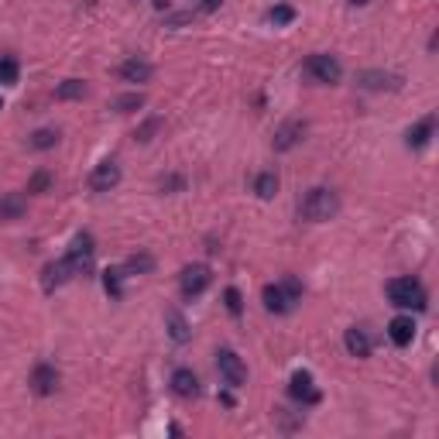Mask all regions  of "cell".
Listing matches in <instances>:
<instances>
[{
  "instance_id": "cell-21",
  "label": "cell",
  "mask_w": 439,
  "mask_h": 439,
  "mask_svg": "<svg viewBox=\"0 0 439 439\" xmlns=\"http://www.w3.org/2000/svg\"><path fill=\"white\" fill-rule=\"evenodd\" d=\"M28 144H31V148H35V151H48V148H55V144H59V134H55V131H48V127H45V131H35V134H31V141H28Z\"/></svg>"
},
{
  "instance_id": "cell-22",
  "label": "cell",
  "mask_w": 439,
  "mask_h": 439,
  "mask_svg": "<svg viewBox=\"0 0 439 439\" xmlns=\"http://www.w3.org/2000/svg\"><path fill=\"white\" fill-rule=\"evenodd\" d=\"M120 278H124V271H120V268H106V271H103V288H106V295H113V299H120V295H124Z\"/></svg>"
},
{
  "instance_id": "cell-8",
  "label": "cell",
  "mask_w": 439,
  "mask_h": 439,
  "mask_svg": "<svg viewBox=\"0 0 439 439\" xmlns=\"http://www.w3.org/2000/svg\"><path fill=\"white\" fill-rule=\"evenodd\" d=\"M120 185V165L117 162H100L93 172H89V189L93 192H110Z\"/></svg>"
},
{
  "instance_id": "cell-15",
  "label": "cell",
  "mask_w": 439,
  "mask_h": 439,
  "mask_svg": "<svg viewBox=\"0 0 439 439\" xmlns=\"http://www.w3.org/2000/svg\"><path fill=\"white\" fill-rule=\"evenodd\" d=\"M24 209H28V196H24V192H7V196H0V223L24 216Z\"/></svg>"
},
{
  "instance_id": "cell-11",
  "label": "cell",
  "mask_w": 439,
  "mask_h": 439,
  "mask_svg": "<svg viewBox=\"0 0 439 439\" xmlns=\"http://www.w3.org/2000/svg\"><path fill=\"white\" fill-rule=\"evenodd\" d=\"M55 388H59V371H55L52 364H38V367L31 371V391L45 398V395H52Z\"/></svg>"
},
{
  "instance_id": "cell-3",
  "label": "cell",
  "mask_w": 439,
  "mask_h": 439,
  "mask_svg": "<svg viewBox=\"0 0 439 439\" xmlns=\"http://www.w3.org/2000/svg\"><path fill=\"white\" fill-rule=\"evenodd\" d=\"M388 299L398 309H426V288L415 278H391L388 281Z\"/></svg>"
},
{
  "instance_id": "cell-28",
  "label": "cell",
  "mask_w": 439,
  "mask_h": 439,
  "mask_svg": "<svg viewBox=\"0 0 439 439\" xmlns=\"http://www.w3.org/2000/svg\"><path fill=\"white\" fill-rule=\"evenodd\" d=\"M268 17H271V24H274V28H281V24H292V21H295V10H292L288 3H278V7H271V14H268Z\"/></svg>"
},
{
  "instance_id": "cell-10",
  "label": "cell",
  "mask_w": 439,
  "mask_h": 439,
  "mask_svg": "<svg viewBox=\"0 0 439 439\" xmlns=\"http://www.w3.org/2000/svg\"><path fill=\"white\" fill-rule=\"evenodd\" d=\"M288 395H292V398H299L302 405H316V402H319V391H316V384H312V374H309V371H295V374H292Z\"/></svg>"
},
{
  "instance_id": "cell-34",
  "label": "cell",
  "mask_w": 439,
  "mask_h": 439,
  "mask_svg": "<svg viewBox=\"0 0 439 439\" xmlns=\"http://www.w3.org/2000/svg\"><path fill=\"white\" fill-rule=\"evenodd\" d=\"M155 7H158V10H165V7H169V0H155Z\"/></svg>"
},
{
  "instance_id": "cell-24",
  "label": "cell",
  "mask_w": 439,
  "mask_h": 439,
  "mask_svg": "<svg viewBox=\"0 0 439 439\" xmlns=\"http://www.w3.org/2000/svg\"><path fill=\"white\" fill-rule=\"evenodd\" d=\"M169 333H172L176 344H185V340H189V323H185L178 312H169Z\"/></svg>"
},
{
  "instance_id": "cell-4",
  "label": "cell",
  "mask_w": 439,
  "mask_h": 439,
  "mask_svg": "<svg viewBox=\"0 0 439 439\" xmlns=\"http://www.w3.org/2000/svg\"><path fill=\"white\" fill-rule=\"evenodd\" d=\"M93 254H96V241H93L89 234H76V241H73L66 261H69V268H73L76 274H86L89 268H93Z\"/></svg>"
},
{
  "instance_id": "cell-18",
  "label": "cell",
  "mask_w": 439,
  "mask_h": 439,
  "mask_svg": "<svg viewBox=\"0 0 439 439\" xmlns=\"http://www.w3.org/2000/svg\"><path fill=\"white\" fill-rule=\"evenodd\" d=\"M433 127H436V120L433 117H426V120H419L412 131H409V148H426L429 144V138H433Z\"/></svg>"
},
{
  "instance_id": "cell-32",
  "label": "cell",
  "mask_w": 439,
  "mask_h": 439,
  "mask_svg": "<svg viewBox=\"0 0 439 439\" xmlns=\"http://www.w3.org/2000/svg\"><path fill=\"white\" fill-rule=\"evenodd\" d=\"M162 189H182V178H178V176L162 178Z\"/></svg>"
},
{
  "instance_id": "cell-14",
  "label": "cell",
  "mask_w": 439,
  "mask_h": 439,
  "mask_svg": "<svg viewBox=\"0 0 439 439\" xmlns=\"http://www.w3.org/2000/svg\"><path fill=\"white\" fill-rule=\"evenodd\" d=\"M155 76V69H151V62H144V59H127L124 66H120V80L124 83H148Z\"/></svg>"
},
{
  "instance_id": "cell-23",
  "label": "cell",
  "mask_w": 439,
  "mask_h": 439,
  "mask_svg": "<svg viewBox=\"0 0 439 439\" xmlns=\"http://www.w3.org/2000/svg\"><path fill=\"white\" fill-rule=\"evenodd\" d=\"M86 93V86H83V80H66L62 86L55 89V100H80Z\"/></svg>"
},
{
  "instance_id": "cell-27",
  "label": "cell",
  "mask_w": 439,
  "mask_h": 439,
  "mask_svg": "<svg viewBox=\"0 0 439 439\" xmlns=\"http://www.w3.org/2000/svg\"><path fill=\"white\" fill-rule=\"evenodd\" d=\"M155 268V258L151 254H134V258H127V271L131 274H148Z\"/></svg>"
},
{
  "instance_id": "cell-20",
  "label": "cell",
  "mask_w": 439,
  "mask_h": 439,
  "mask_svg": "<svg viewBox=\"0 0 439 439\" xmlns=\"http://www.w3.org/2000/svg\"><path fill=\"white\" fill-rule=\"evenodd\" d=\"M254 192H258L261 199H271V196L278 192V176H274V172H261V176L254 178Z\"/></svg>"
},
{
  "instance_id": "cell-5",
  "label": "cell",
  "mask_w": 439,
  "mask_h": 439,
  "mask_svg": "<svg viewBox=\"0 0 439 439\" xmlns=\"http://www.w3.org/2000/svg\"><path fill=\"white\" fill-rule=\"evenodd\" d=\"M302 69H306L316 83H340V76H344V69H340V62H337L333 55H309Z\"/></svg>"
},
{
  "instance_id": "cell-6",
  "label": "cell",
  "mask_w": 439,
  "mask_h": 439,
  "mask_svg": "<svg viewBox=\"0 0 439 439\" xmlns=\"http://www.w3.org/2000/svg\"><path fill=\"white\" fill-rule=\"evenodd\" d=\"M216 367H220V374H223V381H227L230 388H241V384L247 381V367H244V360H241L234 351L216 353Z\"/></svg>"
},
{
  "instance_id": "cell-9",
  "label": "cell",
  "mask_w": 439,
  "mask_h": 439,
  "mask_svg": "<svg viewBox=\"0 0 439 439\" xmlns=\"http://www.w3.org/2000/svg\"><path fill=\"white\" fill-rule=\"evenodd\" d=\"M302 134H306V120H285V124L274 131L271 148H274V151H292V148L302 141Z\"/></svg>"
},
{
  "instance_id": "cell-16",
  "label": "cell",
  "mask_w": 439,
  "mask_h": 439,
  "mask_svg": "<svg viewBox=\"0 0 439 439\" xmlns=\"http://www.w3.org/2000/svg\"><path fill=\"white\" fill-rule=\"evenodd\" d=\"M172 391H176L178 398H196L199 395V377L189 367H178L176 374H172Z\"/></svg>"
},
{
  "instance_id": "cell-36",
  "label": "cell",
  "mask_w": 439,
  "mask_h": 439,
  "mask_svg": "<svg viewBox=\"0 0 439 439\" xmlns=\"http://www.w3.org/2000/svg\"><path fill=\"white\" fill-rule=\"evenodd\" d=\"M0 106H3V100H0Z\"/></svg>"
},
{
  "instance_id": "cell-19",
  "label": "cell",
  "mask_w": 439,
  "mask_h": 439,
  "mask_svg": "<svg viewBox=\"0 0 439 439\" xmlns=\"http://www.w3.org/2000/svg\"><path fill=\"white\" fill-rule=\"evenodd\" d=\"M360 86H367V89L398 86V76H388V73H360Z\"/></svg>"
},
{
  "instance_id": "cell-29",
  "label": "cell",
  "mask_w": 439,
  "mask_h": 439,
  "mask_svg": "<svg viewBox=\"0 0 439 439\" xmlns=\"http://www.w3.org/2000/svg\"><path fill=\"white\" fill-rule=\"evenodd\" d=\"M48 189H52V172H45V169H38L28 178V192H48Z\"/></svg>"
},
{
  "instance_id": "cell-13",
  "label": "cell",
  "mask_w": 439,
  "mask_h": 439,
  "mask_svg": "<svg viewBox=\"0 0 439 439\" xmlns=\"http://www.w3.org/2000/svg\"><path fill=\"white\" fill-rule=\"evenodd\" d=\"M388 337H391L395 347H409V344L415 340V323H412V316H395V319L388 323Z\"/></svg>"
},
{
  "instance_id": "cell-1",
  "label": "cell",
  "mask_w": 439,
  "mask_h": 439,
  "mask_svg": "<svg viewBox=\"0 0 439 439\" xmlns=\"http://www.w3.org/2000/svg\"><path fill=\"white\" fill-rule=\"evenodd\" d=\"M299 213H302V220H309V223H326V220H333V216L340 213V199H337L333 189L316 185V189H309L306 199L299 203Z\"/></svg>"
},
{
  "instance_id": "cell-26",
  "label": "cell",
  "mask_w": 439,
  "mask_h": 439,
  "mask_svg": "<svg viewBox=\"0 0 439 439\" xmlns=\"http://www.w3.org/2000/svg\"><path fill=\"white\" fill-rule=\"evenodd\" d=\"M158 131H162V117H148V120H144V124L134 131V138H138L141 144H148V141H151Z\"/></svg>"
},
{
  "instance_id": "cell-17",
  "label": "cell",
  "mask_w": 439,
  "mask_h": 439,
  "mask_svg": "<svg viewBox=\"0 0 439 439\" xmlns=\"http://www.w3.org/2000/svg\"><path fill=\"white\" fill-rule=\"evenodd\" d=\"M344 344H347V351H351V357H371V340H367V333L364 330H347V337H344Z\"/></svg>"
},
{
  "instance_id": "cell-25",
  "label": "cell",
  "mask_w": 439,
  "mask_h": 439,
  "mask_svg": "<svg viewBox=\"0 0 439 439\" xmlns=\"http://www.w3.org/2000/svg\"><path fill=\"white\" fill-rule=\"evenodd\" d=\"M144 106V96L141 93H127V96H117L113 100V110H120V113H131V110H141Z\"/></svg>"
},
{
  "instance_id": "cell-35",
  "label": "cell",
  "mask_w": 439,
  "mask_h": 439,
  "mask_svg": "<svg viewBox=\"0 0 439 439\" xmlns=\"http://www.w3.org/2000/svg\"><path fill=\"white\" fill-rule=\"evenodd\" d=\"M353 7H364V3H371V0H351Z\"/></svg>"
},
{
  "instance_id": "cell-7",
  "label": "cell",
  "mask_w": 439,
  "mask_h": 439,
  "mask_svg": "<svg viewBox=\"0 0 439 439\" xmlns=\"http://www.w3.org/2000/svg\"><path fill=\"white\" fill-rule=\"evenodd\" d=\"M209 268L206 264H189V268H182V274H178V285H182V295H203L206 292V285H209Z\"/></svg>"
},
{
  "instance_id": "cell-31",
  "label": "cell",
  "mask_w": 439,
  "mask_h": 439,
  "mask_svg": "<svg viewBox=\"0 0 439 439\" xmlns=\"http://www.w3.org/2000/svg\"><path fill=\"white\" fill-rule=\"evenodd\" d=\"M223 302H227L230 316H241V312H244V299H241L237 288H227V292H223Z\"/></svg>"
},
{
  "instance_id": "cell-12",
  "label": "cell",
  "mask_w": 439,
  "mask_h": 439,
  "mask_svg": "<svg viewBox=\"0 0 439 439\" xmlns=\"http://www.w3.org/2000/svg\"><path fill=\"white\" fill-rule=\"evenodd\" d=\"M69 278H76V271L69 268V261L62 258V261H52L45 268V274H41V285H45V292H55V288H62Z\"/></svg>"
},
{
  "instance_id": "cell-33",
  "label": "cell",
  "mask_w": 439,
  "mask_h": 439,
  "mask_svg": "<svg viewBox=\"0 0 439 439\" xmlns=\"http://www.w3.org/2000/svg\"><path fill=\"white\" fill-rule=\"evenodd\" d=\"M220 3H223V0H199V7H203V10H216Z\"/></svg>"
},
{
  "instance_id": "cell-30",
  "label": "cell",
  "mask_w": 439,
  "mask_h": 439,
  "mask_svg": "<svg viewBox=\"0 0 439 439\" xmlns=\"http://www.w3.org/2000/svg\"><path fill=\"white\" fill-rule=\"evenodd\" d=\"M0 83L3 86H14L17 83V62L14 59H0Z\"/></svg>"
},
{
  "instance_id": "cell-2",
  "label": "cell",
  "mask_w": 439,
  "mask_h": 439,
  "mask_svg": "<svg viewBox=\"0 0 439 439\" xmlns=\"http://www.w3.org/2000/svg\"><path fill=\"white\" fill-rule=\"evenodd\" d=\"M261 299H264V309L268 312H288L299 299H302V281L295 278V274H285L278 285H264V292H261Z\"/></svg>"
}]
</instances>
